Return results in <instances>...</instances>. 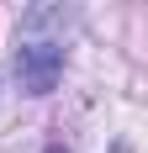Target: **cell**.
Returning <instances> with one entry per match:
<instances>
[{"instance_id": "1", "label": "cell", "mask_w": 148, "mask_h": 153, "mask_svg": "<svg viewBox=\"0 0 148 153\" xmlns=\"http://www.w3.org/2000/svg\"><path fill=\"white\" fill-rule=\"evenodd\" d=\"M58 69H64V48H53V42H27V48H16V74H21V90L48 95L53 85H58Z\"/></svg>"}, {"instance_id": "2", "label": "cell", "mask_w": 148, "mask_h": 153, "mask_svg": "<svg viewBox=\"0 0 148 153\" xmlns=\"http://www.w3.org/2000/svg\"><path fill=\"white\" fill-rule=\"evenodd\" d=\"M53 153H58V148H53Z\"/></svg>"}]
</instances>
